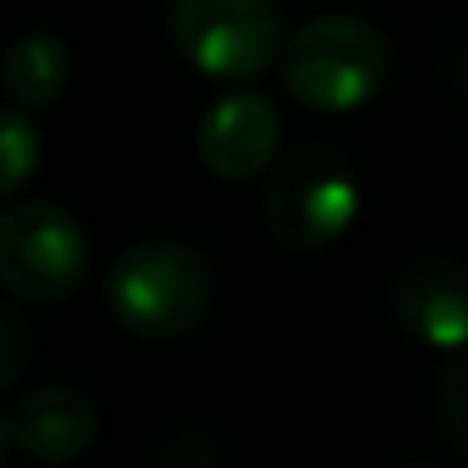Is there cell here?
Returning <instances> with one entry per match:
<instances>
[{"instance_id": "ba28073f", "label": "cell", "mask_w": 468, "mask_h": 468, "mask_svg": "<svg viewBox=\"0 0 468 468\" xmlns=\"http://www.w3.org/2000/svg\"><path fill=\"white\" fill-rule=\"evenodd\" d=\"M97 427V404L74 386H42L5 409V445L33 463H69L88 454Z\"/></svg>"}, {"instance_id": "7c38bea8", "label": "cell", "mask_w": 468, "mask_h": 468, "mask_svg": "<svg viewBox=\"0 0 468 468\" xmlns=\"http://www.w3.org/2000/svg\"><path fill=\"white\" fill-rule=\"evenodd\" d=\"M161 468H220V441L207 427H179L161 441Z\"/></svg>"}, {"instance_id": "3957f363", "label": "cell", "mask_w": 468, "mask_h": 468, "mask_svg": "<svg viewBox=\"0 0 468 468\" xmlns=\"http://www.w3.org/2000/svg\"><path fill=\"white\" fill-rule=\"evenodd\" d=\"M363 211V184L345 152L326 143L294 147L262 188V220L271 239L290 253L335 249Z\"/></svg>"}, {"instance_id": "9c48e42d", "label": "cell", "mask_w": 468, "mask_h": 468, "mask_svg": "<svg viewBox=\"0 0 468 468\" xmlns=\"http://www.w3.org/2000/svg\"><path fill=\"white\" fill-rule=\"evenodd\" d=\"M74 79V51L65 37L56 33H24L10 51H5V69H0V83H5L10 106L19 111H42L56 106L65 97Z\"/></svg>"}, {"instance_id": "277c9868", "label": "cell", "mask_w": 468, "mask_h": 468, "mask_svg": "<svg viewBox=\"0 0 468 468\" xmlns=\"http://www.w3.org/2000/svg\"><path fill=\"white\" fill-rule=\"evenodd\" d=\"M170 47L207 79L249 83L285 56L276 0H170Z\"/></svg>"}, {"instance_id": "6da1fadb", "label": "cell", "mask_w": 468, "mask_h": 468, "mask_svg": "<svg viewBox=\"0 0 468 468\" xmlns=\"http://www.w3.org/2000/svg\"><path fill=\"white\" fill-rule=\"evenodd\" d=\"M216 303V267L197 244L143 239L129 244L106 271L111 317L143 340L193 335Z\"/></svg>"}, {"instance_id": "5bb4252c", "label": "cell", "mask_w": 468, "mask_h": 468, "mask_svg": "<svg viewBox=\"0 0 468 468\" xmlns=\"http://www.w3.org/2000/svg\"><path fill=\"white\" fill-rule=\"evenodd\" d=\"M399 468H441V463H427V459H418V463H399Z\"/></svg>"}, {"instance_id": "30bf717a", "label": "cell", "mask_w": 468, "mask_h": 468, "mask_svg": "<svg viewBox=\"0 0 468 468\" xmlns=\"http://www.w3.org/2000/svg\"><path fill=\"white\" fill-rule=\"evenodd\" d=\"M37 161H42V133L28 120V111L10 106L0 120V193L15 197L37 170Z\"/></svg>"}, {"instance_id": "7a4b0ae2", "label": "cell", "mask_w": 468, "mask_h": 468, "mask_svg": "<svg viewBox=\"0 0 468 468\" xmlns=\"http://www.w3.org/2000/svg\"><path fill=\"white\" fill-rule=\"evenodd\" d=\"M390 74L386 37L358 15H317L299 24L281 56L285 92L322 115H349L367 106Z\"/></svg>"}, {"instance_id": "4fadbf2b", "label": "cell", "mask_w": 468, "mask_h": 468, "mask_svg": "<svg viewBox=\"0 0 468 468\" xmlns=\"http://www.w3.org/2000/svg\"><path fill=\"white\" fill-rule=\"evenodd\" d=\"M33 349L37 345H33V331H28L24 313L15 303H5V308H0V386H15L24 377Z\"/></svg>"}, {"instance_id": "52a82bcc", "label": "cell", "mask_w": 468, "mask_h": 468, "mask_svg": "<svg viewBox=\"0 0 468 468\" xmlns=\"http://www.w3.org/2000/svg\"><path fill=\"white\" fill-rule=\"evenodd\" d=\"M281 152V111L262 92H229L197 120V161L225 179L249 184Z\"/></svg>"}, {"instance_id": "5b68a950", "label": "cell", "mask_w": 468, "mask_h": 468, "mask_svg": "<svg viewBox=\"0 0 468 468\" xmlns=\"http://www.w3.org/2000/svg\"><path fill=\"white\" fill-rule=\"evenodd\" d=\"M88 276V234L60 202H15L0 216V281L19 303H65Z\"/></svg>"}, {"instance_id": "8fae6325", "label": "cell", "mask_w": 468, "mask_h": 468, "mask_svg": "<svg viewBox=\"0 0 468 468\" xmlns=\"http://www.w3.org/2000/svg\"><path fill=\"white\" fill-rule=\"evenodd\" d=\"M436 422L450 436V445L468 459V349L436 372Z\"/></svg>"}, {"instance_id": "8992f818", "label": "cell", "mask_w": 468, "mask_h": 468, "mask_svg": "<svg viewBox=\"0 0 468 468\" xmlns=\"http://www.w3.org/2000/svg\"><path fill=\"white\" fill-rule=\"evenodd\" d=\"M395 326L441 354L468 349V262L431 253L399 271L390 294Z\"/></svg>"}]
</instances>
